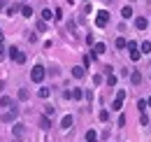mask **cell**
Masks as SVG:
<instances>
[{
  "mask_svg": "<svg viewBox=\"0 0 151 142\" xmlns=\"http://www.w3.org/2000/svg\"><path fill=\"white\" fill-rule=\"evenodd\" d=\"M44 77H47V70H44L42 65H35V68L30 70V82H35V84L44 82Z\"/></svg>",
  "mask_w": 151,
  "mask_h": 142,
  "instance_id": "cell-1",
  "label": "cell"
},
{
  "mask_svg": "<svg viewBox=\"0 0 151 142\" xmlns=\"http://www.w3.org/2000/svg\"><path fill=\"white\" fill-rule=\"evenodd\" d=\"M107 23H109V12H107V9H100L98 17H95V26H98V28H105Z\"/></svg>",
  "mask_w": 151,
  "mask_h": 142,
  "instance_id": "cell-2",
  "label": "cell"
},
{
  "mask_svg": "<svg viewBox=\"0 0 151 142\" xmlns=\"http://www.w3.org/2000/svg\"><path fill=\"white\" fill-rule=\"evenodd\" d=\"M17 114H19V107H12L9 112L2 114V121H5V124H12V121H17Z\"/></svg>",
  "mask_w": 151,
  "mask_h": 142,
  "instance_id": "cell-3",
  "label": "cell"
},
{
  "mask_svg": "<svg viewBox=\"0 0 151 142\" xmlns=\"http://www.w3.org/2000/svg\"><path fill=\"white\" fill-rule=\"evenodd\" d=\"M107 51V47H105V42H93V56L91 58H95V56H100V54Z\"/></svg>",
  "mask_w": 151,
  "mask_h": 142,
  "instance_id": "cell-4",
  "label": "cell"
},
{
  "mask_svg": "<svg viewBox=\"0 0 151 142\" xmlns=\"http://www.w3.org/2000/svg\"><path fill=\"white\" fill-rule=\"evenodd\" d=\"M147 26H149V19L147 17H137L135 19V28H137V30H147Z\"/></svg>",
  "mask_w": 151,
  "mask_h": 142,
  "instance_id": "cell-5",
  "label": "cell"
},
{
  "mask_svg": "<svg viewBox=\"0 0 151 142\" xmlns=\"http://www.w3.org/2000/svg\"><path fill=\"white\" fill-rule=\"evenodd\" d=\"M72 121H75V119H72V114H65V117L60 119V128H63V130L72 128Z\"/></svg>",
  "mask_w": 151,
  "mask_h": 142,
  "instance_id": "cell-6",
  "label": "cell"
},
{
  "mask_svg": "<svg viewBox=\"0 0 151 142\" xmlns=\"http://www.w3.org/2000/svg\"><path fill=\"white\" fill-rule=\"evenodd\" d=\"M84 75H86V68H84V65H75V68H72V77H75V79H81Z\"/></svg>",
  "mask_w": 151,
  "mask_h": 142,
  "instance_id": "cell-7",
  "label": "cell"
},
{
  "mask_svg": "<svg viewBox=\"0 0 151 142\" xmlns=\"http://www.w3.org/2000/svg\"><path fill=\"white\" fill-rule=\"evenodd\" d=\"M130 82L137 86V84H142V72L139 70H135V72H130Z\"/></svg>",
  "mask_w": 151,
  "mask_h": 142,
  "instance_id": "cell-8",
  "label": "cell"
},
{
  "mask_svg": "<svg viewBox=\"0 0 151 142\" xmlns=\"http://www.w3.org/2000/svg\"><path fill=\"white\" fill-rule=\"evenodd\" d=\"M0 105H2V107H17V105H14V100H12L9 96H2V98H0Z\"/></svg>",
  "mask_w": 151,
  "mask_h": 142,
  "instance_id": "cell-9",
  "label": "cell"
},
{
  "mask_svg": "<svg viewBox=\"0 0 151 142\" xmlns=\"http://www.w3.org/2000/svg\"><path fill=\"white\" fill-rule=\"evenodd\" d=\"M70 98H72V100H81V98H84V91L81 89H72L70 91Z\"/></svg>",
  "mask_w": 151,
  "mask_h": 142,
  "instance_id": "cell-10",
  "label": "cell"
},
{
  "mask_svg": "<svg viewBox=\"0 0 151 142\" xmlns=\"http://www.w3.org/2000/svg\"><path fill=\"white\" fill-rule=\"evenodd\" d=\"M139 51H142V54H151V42H149V40H144V42L139 44Z\"/></svg>",
  "mask_w": 151,
  "mask_h": 142,
  "instance_id": "cell-11",
  "label": "cell"
},
{
  "mask_svg": "<svg viewBox=\"0 0 151 142\" xmlns=\"http://www.w3.org/2000/svg\"><path fill=\"white\" fill-rule=\"evenodd\" d=\"M21 14H23L26 19H30L33 17V7H30V5H23V7H21Z\"/></svg>",
  "mask_w": 151,
  "mask_h": 142,
  "instance_id": "cell-12",
  "label": "cell"
},
{
  "mask_svg": "<svg viewBox=\"0 0 151 142\" xmlns=\"http://www.w3.org/2000/svg\"><path fill=\"white\" fill-rule=\"evenodd\" d=\"M51 19H54V12L44 7V9H42V21H51Z\"/></svg>",
  "mask_w": 151,
  "mask_h": 142,
  "instance_id": "cell-13",
  "label": "cell"
},
{
  "mask_svg": "<svg viewBox=\"0 0 151 142\" xmlns=\"http://www.w3.org/2000/svg\"><path fill=\"white\" fill-rule=\"evenodd\" d=\"M49 126H51V119H49V117H47V114H44V117H42V119H40V128H44V130H47V128H49Z\"/></svg>",
  "mask_w": 151,
  "mask_h": 142,
  "instance_id": "cell-14",
  "label": "cell"
},
{
  "mask_svg": "<svg viewBox=\"0 0 151 142\" xmlns=\"http://www.w3.org/2000/svg\"><path fill=\"white\" fill-rule=\"evenodd\" d=\"M121 17H123V19H130L132 17V7H130V5H126V7L121 9Z\"/></svg>",
  "mask_w": 151,
  "mask_h": 142,
  "instance_id": "cell-15",
  "label": "cell"
},
{
  "mask_svg": "<svg viewBox=\"0 0 151 142\" xmlns=\"http://www.w3.org/2000/svg\"><path fill=\"white\" fill-rule=\"evenodd\" d=\"M114 44H116V49H126V47H128L126 37H116V42H114Z\"/></svg>",
  "mask_w": 151,
  "mask_h": 142,
  "instance_id": "cell-16",
  "label": "cell"
},
{
  "mask_svg": "<svg viewBox=\"0 0 151 142\" xmlns=\"http://www.w3.org/2000/svg\"><path fill=\"white\" fill-rule=\"evenodd\" d=\"M86 142H98V133L95 130H86Z\"/></svg>",
  "mask_w": 151,
  "mask_h": 142,
  "instance_id": "cell-17",
  "label": "cell"
},
{
  "mask_svg": "<svg viewBox=\"0 0 151 142\" xmlns=\"http://www.w3.org/2000/svg\"><path fill=\"white\" fill-rule=\"evenodd\" d=\"M23 133H26V128H23L21 124H14V135H17V138H21Z\"/></svg>",
  "mask_w": 151,
  "mask_h": 142,
  "instance_id": "cell-18",
  "label": "cell"
},
{
  "mask_svg": "<svg viewBox=\"0 0 151 142\" xmlns=\"http://www.w3.org/2000/svg\"><path fill=\"white\" fill-rule=\"evenodd\" d=\"M121 107H123V100H121V98H116V100L112 103V109H116V112H121Z\"/></svg>",
  "mask_w": 151,
  "mask_h": 142,
  "instance_id": "cell-19",
  "label": "cell"
},
{
  "mask_svg": "<svg viewBox=\"0 0 151 142\" xmlns=\"http://www.w3.org/2000/svg\"><path fill=\"white\" fill-rule=\"evenodd\" d=\"M14 63H19V65H21V63H26V54L19 51V54H17V58H14Z\"/></svg>",
  "mask_w": 151,
  "mask_h": 142,
  "instance_id": "cell-20",
  "label": "cell"
},
{
  "mask_svg": "<svg viewBox=\"0 0 151 142\" xmlns=\"http://www.w3.org/2000/svg\"><path fill=\"white\" fill-rule=\"evenodd\" d=\"M107 84H109V86H116V75H112V72L107 75Z\"/></svg>",
  "mask_w": 151,
  "mask_h": 142,
  "instance_id": "cell-21",
  "label": "cell"
},
{
  "mask_svg": "<svg viewBox=\"0 0 151 142\" xmlns=\"http://www.w3.org/2000/svg\"><path fill=\"white\" fill-rule=\"evenodd\" d=\"M139 56H142V51H137V49H132V51H130V61H139Z\"/></svg>",
  "mask_w": 151,
  "mask_h": 142,
  "instance_id": "cell-22",
  "label": "cell"
},
{
  "mask_svg": "<svg viewBox=\"0 0 151 142\" xmlns=\"http://www.w3.org/2000/svg\"><path fill=\"white\" fill-rule=\"evenodd\" d=\"M51 96V89H40V98H49Z\"/></svg>",
  "mask_w": 151,
  "mask_h": 142,
  "instance_id": "cell-23",
  "label": "cell"
},
{
  "mask_svg": "<svg viewBox=\"0 0 151 142\" xmlns=\"http://www.w3.org/2000/svg\"><path fill=\"white\" fill-rule=\"evenodd\" d=\"M147 100H137V109H139V112H144V109H147Z\"/></svg>",
  "mask_w": 151,
  "mask_h": 142,
  "instance_id": "cell-24",
  "label": "cell"
},
{
  "mask_svg": "<svg viewBox=\"0 0 151 142\" xmlns=\"http://www.w3.org/2000/svg\"><path fill=\"white\" fill-rule=\"evenodd\" d=\"M98 117H100V121H107V119H109V112H107V109H102Z\"/></svg>",
  "mask_w": 151,
  "mask_h": 142,
  "instance_id": "cell-25",
  "label": "cell"
},
{
  "mask_svg": "<svg viewBox=\"0 0 151 142\" xmlns=\"http://www.w3.org/2000/svg\"><path fill=\"white\" fill-rule=\"evenodd\" d=\"M19 100H28V91H26V89L19 91Z\"/></svg>",
  "mask_w": 151,
  "mask_h": 142,
  "instance_id": "cell-26",
  "label": "cell"
},
{
  "mask_svg": "<svg viewBox=\"0 0 151 142\" xmlns=\"http://www.w3.org/2000/svg\"><path fill=\"white\" fill-rule=\"evenodd\" d=\"M60 19H63V9H56L54 12V21H60Z\"/></svg>",
  "mask_w": 151,
  "mask_h": 142,
  "instance_id": "cell-27",
  "label": "cell"
},
{
  "mask_svg": "<svg viewBox=\"0 0 151 142\" xmlns=\"http://www.w3.org/2000/svg\"><path fill=\"white\" fill-rule=\"evenodd\" d=\"M139 124H142V126H147V124H149V117H147L144 112H142V117H139Z\"/></svg>",
  "mask_w": 151,
  "mask_h": 142,
  "instance_id": "cell-28",
  "label": "cell"
},
{
  "mask_svg": "<svg viewBox=\"0 0 151 142\" xmlns=\"http://www.w3.org/2000/svg\"><path fill=\"white\" fill-rule=\"evenodd\" d=\"M17 9H19V5H12V7H9V9H7V17H12V14H14V12H17Z\"/></svg>",
  "mask_w": 151,
  "mask_h": 142,
  "instance_id": "cell-29",
  "label": "cell"
},
{
  "mask_svg": "<svg viewBox=\"0 0 151 142\" xmlns=\"http://www.w3.org/2000/svg\"><path fill=\"white\" fill-rule=\"evenodd\" d=\"M91 61H93L91 56H84V61H81V63H84V68H88V65H91Z\"/></svg>",
  "mask_w": 151,
  "mask_h": 142,
  "instance_id": "cell-30",
  "label": "cell"
},
{
  "mask_svg": "<svg viewBox=\"0 0 151 142\" xmlns=\"http://www.w3.org/2000/svg\"><path fill=\"white\" fill-rule=\"evenodd\" d=\"M44 114H47V117H51V114H54V107H51V105H47V109H44Z\"/></svg>",
  "mask_w": 151,
  "mask_h": 142,
  "instance_id": "cell-31",
  "label": "cell"
},
{
  "mask_svg": "<svg viewBox=\"0 0 151 142\" xmlns=\"http://www.w3.org/2000/svg\"><path fill=\"white\" fill-rule=\"evenodd\" d=\"M128 51H132V49H137V42H128V47H126Z\"/></svg>",
  "mask_w": 151,
  "mask_h": 142,
  "instance_id": "cell-32",
  "label": "cell"
},
{
  "mask_svg": "<svg viewBox=\"0 0 151 142\" xmlns=\"http://www.w3.org/2000/svg\"><path fill=\"white\" fill-rule=\"evenodd\" d=\"M0 91H5V82H0Z\"/></svg>",
  "mask_w": 151,
  "mask_h": 142,
  "instance_id": "cell-33",
  "label": "cell"
},
{
  "mask_svg": "<svg viewBox=\"0 0 151 142\" xmlns=\"http://www.w3.org/2000/svg\"><path fill=\"white\" fill-rule=\"evenodd\" d=\"M147 105H149V107H151V96H149V98H147Z\"/></svg>",
  "mask_w": 151,
  "mask_h": 142,
  "instance_id": "cell-34",
  "label": "cell"
},
{
  "mask_svg": "<svg viewBox=\"0 0 151 142\" xmlns=\"http://www.w3.org/2000/svg\"><path fill=\"white\" fill-rule=\"evenodd\" d=\"M0 40H2V33H0Z\"/></svg>",
  "mask_w": 151,
  "mask_h": 142,
  "instance_id": "cell-35",
  "label": "cell"
}]
</instances>
